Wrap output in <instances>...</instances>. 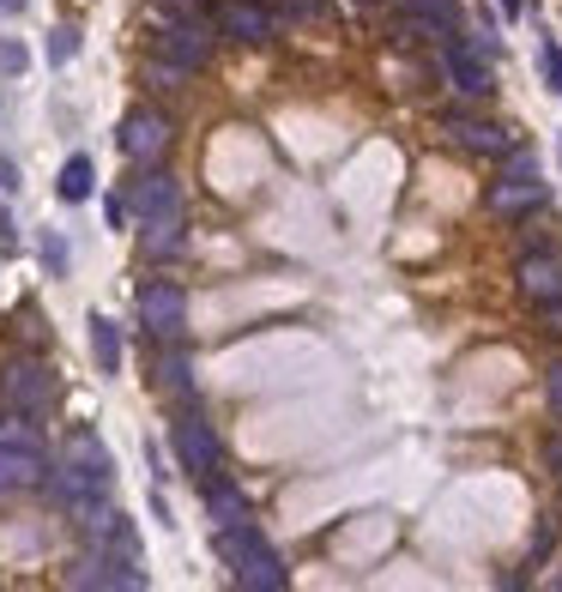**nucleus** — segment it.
<instances>
[{"label":"nucleus","instance_id":"1","mask_svg":"<svg viewBox=\"0 0 562 592\" xmlns=\"http://www.w3.org/2000/svg\"><path fill=\"white\" fill-rule=\"evenodd\" d=\"M115 484V459H109V447L97 442L92 430H73L67 435V447H61V466L49 472V496L61 501V508H73V514H92L97 508V496H104Z\"/></svg>","mask_w":562,"mask_h":592},{"label":"nucleus","instance_id":"2","mask_svg":"<svg viewBox=\"0 0 562 592\" xmlns=\"http://www.w3.org/2000/svg\"><path fill=\"white\" fill-rule=\"evenodd\" d=\"M219 550H224V562H230V581H236L242 592H285V586H290L285 562L273 557V545H266L248 520H242V526H224Z\"/></svg>","mask_w":562,"mask_h":592},{"label":"nucleus","instance_id":"3","mask_svg":"<svg viewBox=\"0 0 562 592\" xmlns=\"http://www.w3.org/2000/svg\"><path fill=\"white\" fill-rule=\"evenodd\" d=\"M442 67H448V85L459 97H490L496 92V67H490V43L484 36H454L442 49Z\"/></svg>","mask_w":562,"mask_h":592},{"label":"nucleus","instance_id":"4","mask_svg":"<svg viewBox=\"0 0 562 592\" xmlns=\"http://www.w3.org/2000/svg\"><path fill=\"white\" fill-rule=\"evenodd\" d=\"M0 399H7V411H49V399H55V376H49L36 357H24V363H12L7 376H0Z\"/></svg>","mask_w":562,"mask_h":592},{"label":"nucleus","instance_id":"5","mask_svg":"<svg viewBox=\"0 0 562 592\" xmlns=\"http://www.w3.org/2000/svg\"><path fill=\"white\" fill-rule=\"evenodd\" d=\"M139 320H146V332H151V339L176 345V332H182V320H188V296L158 278V285H146V290H139Z\"/></svg>","mask_w":562,"mask_h":592},{"label":"nucleus","instance_id":"6","mask_svg":"<svg viewBox=\"0 0 562 592\" xmlns=\"http://www.w3.org/2000/svg\"><path fill=\"white\" fill-rule=\"evenodd\" d=\"M170 442H176L182 472H212V466H219V435H212V423L194 417V411H182V417H176Z\"/></svg>","mask_w":562,"mask_h":592},{"label":"nucleus","instance_id":"7","mask_svg":"<svg viewBox=\"0 0 562 592\" xmlns=\"http://www.w3.org/2000/svg\"><path fill=\"white\" fill-rule=\"evenodd\" d=\"M121 151L134 163H158L163 151H170V121H163L158 109H134L121 121Z\"/></svg>","mask_w":562,"mask_h":592},{"label":"nucleus","instance_id":"8","mask_svg":"<svg viewBox=\"0 0 562 592\" xmlns=\"http://www.w3.org/2000/svg\"><path fill=\"white\" fill-rule=\"evenodd\" d=\"M212 24H219V36H236V43L273 36V12H266L261 0H219V7H212Z\"/></svg>","mask_w":562,"mask_h":592},{"label":"nucleus","instance_id":"9","mask_svg":"<svg viewBox=\"0 0 562 592\" xmlns=\"http://www.w3.org/2000/svg\"><path fill=\"white\" fill-rule=\"evenodd\" d=\"M520 290L539 308H562V254H527L520 261Z\"/></svg>","mask_w":562,"mask_h":592},{"label":"nucleus","instance_id":"10","mask_svg":"<svg viewBox=\"0 0 562 592\" xmlns=\"http://www.w3.org/2000/svg\"><path fill=\"white\" fill-rule=\"evenodd\" d=\"M43 447H7L0 442V496H12V490H36L43 484Z\"/></svg>","mask_w":562,"mask_h":592},{"label":"nucleus","instance_id":"11","mask_svg":"<svg viewBox=\"0 0 562 592\" xmlns=\"http://www.w3.org/2000/svg\"><path fill=\"white\" fill-rule=\"evenodd\" d=\"M206 31H200V24H170V31L158 36V61L163 67H200V61H206Z\"/></svg>","mask_w":562,"mask_h":592},{"label":"nucleus","instance_id":"12","mask_svg":"<svg viewBox=\"0 0 562 592\" xmlns=\"http://www.w3.org/2000/svg\"><path fill=\"white\" fill-rule=\"evenodd\" d=\"M400 12L424 36H454V24H459V0H400Z\"/></svg>","mask_w":562,"mask_h":592},{"label":"nucleus","instance_id":"13","mask_svg":"<svg viewBox=\"0 0 562 592\" xmlns=\"http://www.w3.org/2000/svg\"><path fill=\"white\" fill-rule=\"evenodd\" d=\"M532 205H544V182H539V176H502V182L490 188V212H502V218L532 212Z\"/></svg>","mask_w":562,"mask_h":592},{"label":"nucleus","instance_id":"14","mask_svg":"<svg viewBox=\"0 0 562 592\" xmlns=\"http://www.w3.org/2000/svg\"><path fill=\"white\" fill-rule=\"evenodd\" d=\"M134 205H139V218H163V212H182V188H176V176L151 170L146 182H134Z\"/></svg>","mask_w":562,"mask_h":592},{"label":"nucleus","instance_id":"15","mask_svg":"<svg viewBox=\"0 0 562 592\" xmlns=\"http://www.w3.org/2000/svg\"><path fill=\"white\" fill-rule=\"evenodd\" d=\"M448 134L459 139L466 151H490V158H508V134L490 121H471V115H448Z\"/></svg>","mask_w":562,"mask_h":592},{"label":"nucleus","instance_id":"16","mask_svg":"<svg viewBox=\"0 0 562 592\" xmlns=\"http://www.w3.org/2000/svg\"><path fill=\"white\" fill-rule=\"evenodd\" d=\"M139 230H146V254H176V249H182V212L139 218Z\"/></svg>","mask_w":562,"mask_h":592},{"label":"nucleus","instance_id":"17","mask_svg":"<svg viewBox=\"0 0 562 592\" xmlns=\"http://www.w3.org/2000/svg\"><path fill=\"white\" fill-rule=\"evenodd\" d=\"M206 514L219 526H242V520H248V501H242L236 484H206Z\"/></svg>","mask_w":562,"mask_h":592},{"label":"nucleus","instance_id":"18","mask_svg":"<svg viewBox=\"0 0 562 592\" xmlns=\"http://www.w3.org/2000/svg\"><path fill=\"white\" fill-rule=\"evenodd\" d=\"M92 357H97L104 376L121 369V332H115V320H104V315H92Z\"/></svg>","mask_w":562,"mask_h":592},{"label":"nucleus","instance_id":"19","mask_svg":"<svg viewBox=\"0 0 562 592\" xmlns=\"http://www.w3.org/2000/svg\"><path fill=\"white\" fill-rule=\"evenodd\" d=\"M92 158H67L61 163V182H55V194L67 200V205H79V200H92Z\"/></svg>","mask_w":562,"mask_h":592},{"label":"nucleus","instance_id":"20","mask_svg":"<svg viewBox=\"0 0 562 592\" xmlns=\"http://www.w3.org/2000/svg\"><path fill=\"white\" fill-rule=\"evenodd\" d=\"M0 442H7V447H43L31 411H12V417H0Z\"/></svg>","mask_w":562,"mask_h":592},{"label":"nucleus","instance_id":"21","mask_svg":"<svg viewBox=\"0 0 562 592\" xmlns=\"http://www.w3.org/2000/svg\"><path fill=\"white\" fill-rule=\"evenodd\" d=\"M539 73H544V85L562 97V43H551V36L539 43Z\"/></svg>","mask_w":562,"mask_h":592},{"label":"nucleus","instance_id":"22","mask_svg":"<svg viewBox=\"0 0 562 592\" xmlns=\"http://www.w3.org/2000/svg\"><path fill=\"white\" fill-rule=\"evenodd\" d=\"M43 266H49L55 278L67 273V242H55V236H49V242H43Z\"/></svg>","mask_w":562,"mask_h":592},{"label":"nucleus","instance_id":"23","mask_svg":"<svg viewBox=\"0 0 562 592\" xmlns=\"http://www.w3.org/2000/svg\"><path fill=\"white\" fill-rule=\"evenodd\" d=\"M163 376H170V388H188V357L170 351V357H163Z\"/></svg>","mask_w":562,"mask_h":592},{"label":"nucleus","instance_id":"24","mask_svg":"<svg viewBox=\"0 0 562 592\" xmlns=\"http://www.w3.org/2000/svg\"><path fill=\"white\" fill-rule=\"evenodd\" d=\"M24 61L31 55H24L19 43H0V73H24Z\"/></svg>","mask_w":562,"mask_h":592},{"label":"nucleus","instance_id":"25","mask_svg":"<svg viewBox=\"0 0 562 592\" xmlns=\"http://www.w3.org/2000/svg\"><path fill=\"white\" fill-rule=\"evenodd\" d=\"M544 466H551L556 484H562V435H551V442H544Z\"/></svg>","mask_w":562,"mask_h":592},{"label":"nucleus","instance_id":"26","mask_svg":"<svg viewBox=\"0 0 562 592\" xmlns=\"http://www.w3.org/2000/svg\"><path fill=\"white\" fill-rule=\"evenodd\" d=\"M73 49H79V43H73V31H55V43H49V55H55V61H67Z\"/></svg>","mask_w":562,"mask_h":592},{"label":"nucleus","instance_id":"27","mask_svg":"<svg viewBox=\"0 0 562 592\" xmlns=\"http://www.w3.org/2000/svg\"><path fill=\"white\" fill-rule=\"evenodd\" d=\"M544 388H551V405H556V417H562V363H551V376H544Z\"/></svg>","mask_w":562,"mask_h":592},{"label":"nucleus","instance_id":"28","mask_svg":"<svg viewBox=\"0 0 562 592\" xmlns=\"http://www.w3.org/2000/svg\"><path fill=\"white\" fill-rule=\"evenodd\" d=\"M12 188H19V170H12V163H0V194H12Z\"/></svg>","mask_w":562,"mask_h":592},{"label":"nucleus","instance_id":"29","mask_svg":"<svg viewBox=\"0 0 562 592\" xmlns=\"http://www.w3.org/2000/svg\"><path fill=\"white\" fill-rule=\"evenodd\" d=\"M0 12H24V0H0Z\"/></svg>","mask_w":562,"mask_h":592},{"label":"nucleus","instance_id":"30","mask_svg":"<svg viewBox=\"0 0 562 592\" xmlns=\"http://www.w3.org/2000/svg\"><path fill=\"white\" fill-rule=\"evenodd\" d=\"M502 12H520V0H502Z\"/></svg>","mask_w":562,"mask_h":592}]
</instances>
